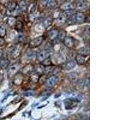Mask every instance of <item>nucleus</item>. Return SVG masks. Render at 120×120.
<instances>
[{"mask_svg":"<svg viewBox=\"0 0 120 120\" xmlns=\"http://www.w3.org/2000/svg\"><path fill=\"white\" fill-rule=\"evenodd\" d=\"M20 68H21V66H20V64H19V63H16V64H13V65H11V66L8 68V77H10V78H12V77H13L18 72V71L19 70Z\"/></svg>","mask_w":120,"mask_h":120,"instance_id":"1","label":"nucleus"},{"mask_svg":"<svg viewBox=\"0 0 120 120\" xmlns=\"http://www.w3.org/2000/svg\"><path fill=\"white\" fill-rule=\"evenodd\" d=\"M44 40L43 36H40V37H37L34 39L31 40L29 43V46L31 48H35L38 47V46L42 43L43 41Z\"/></svg>","mask_w":120,"mask_h":120,"instance_id":"2","label":"nucleus"},{"mask_svg":"<svg viewBox=\"0 0 120 120\" xmlns=\"http://www.w3.org/2000/svg\"><path fill=\"white\" fill-rule=\"evenodd\" d=\"M50 55H51V52L49 51H48V50H43L37 54V59H38L39 61L42 62L44 60L49 58Z\"/></svg>","mask_w":120,"mask_h":120,"instance_id":"3","label":"nucleus"},{"mask_svg":"<svg viewBox=\"0 0 120 120\" xmlns=\"http://www.w3.org/2000/svg\"><path fill=\"white\" fill-rule=\"evenodd\" d=\"M58 82V78L56 76H52L47 80L46 83V87L48 89H51Z\"/></svg>","mask_w":120,"mask_h":120,"instance_id":"4","label":"nucleus"},{"mask_svg":"<svg viewBox=\"0 0 120 120\" xmlns=\"http://www.w3.org/2000/svg\"><path fill=\"white\" fill-rule=\"evenodd\" d=\"M78 101L75 100L71 99V98H67L64 100V104H65V108L66 109H71L75 108L77 105Z\"/></svg>","mask_w":120,"mask_h":120,"instance_id":"5","label":"nucleus"},{"mask_svg":"<svg viewBox=\"0 0 120 120\" xmlns=\"http://www.w3.org/2000/svg\"><path fill=\"white\" fill-rule=\"evenodd\" d=\"M21 46L19 45H16V46L14 47L11 50V56L13 58H16L21 53Z\"/></svg>","mask_w":120,"mask_h":120,"instance_id":"6","label":"nucleus"},{"mask_svg":"<svg viewBox=\"0 0 120 120\" xmlns=\"http://www.w3.org/2000/svg\"><path fill=\"white\" fill-rule=\"evenodd\" d=\"M64 43L68 48H72L75 46V40L71 37H66L64 39Z\"/></svg>","mask_w":120,"mask_h":120,"instance_id":"7","label":"nucleus"},{"mask_svg":"<svg viewBox=\"0 0 120 120\" xmlns=\"http://www.w3.org/2000/svg\"><path fill=\"white\" fill-rule=\"evenodd\" d=\"M76 8L79 11H85L87 8V4L83 1H79L76 4Z\"/></svg>","mask_w":120,"mask_h":120,"instance_id":"8","label":"nucleus"},{"mask_svg":"<svg viewBox=\"0 0 120 120\" xmlns=\"http://www.w3.org/2000/svg\"><path fill=\"white\" fill-rule=\"evenodd\" d=\"M74 8L73 4H71L70 3H66V4H63L62 5L61 7H60V8L63 10V11H68V10H73Z\"/></svg>","mask_w":120,"mask_h":120,"instance_id":"9","label":"nucleus"},{"mask_svg":"<svg viewBox=\"0 0 120 120\" xmlns=\"http://www.w3.org/2000/svg\"><path fill=\"white\" fill-rule=\"evenodd\" d=\"M78 53L79 55H81L83 56H86L90 55V50L86 48H81L79 49H78Z\"/></svg>","mask_w":120,"mask_h":120,"instance_id":"10","label":"nucleus"},{"mask_svg":"<svg viewBox=\"0 0 120 120\" xmlns=\"http://www.w3.org/2000/svg\"><path fill=\"white\" fill-rule=\"evenodd\" d=\"M75 60H76V63L80 64V65H83L85 63V56L81 55H77L76 56V58H75Z\"/></svg>","mask_w":120,"mask_h":120,"instance_id":"11","label":"nucleus"},{"mask_svg":"<svg viewBox=\"0 0 120 120\" xmlns=\"http://www.w3.org/2000/svg\"><path fill=\"white\" fill-rule=\"evenodd\" d=\"M69 80L71 82H76L78 81V75L76 72H71L68 75Z\"/></svg>","mask_w":120,"mask_h":120,"instance_id":"12","label":"nucleus"},{"mask_svg":"<svg viewBox=\"0 0 120 120\" xmlns=\"http://www.w3.org/2000/svg\"><path fill=\"white\" fill-rule=\"evenodd\" d=\"M76 63L74 60H70V61H69L66 64V70H70L73 69L76 66Z\"/></svg>","mask_w":120,"mask_h":120,"instance_id":"13","label":"nucleus"},{"mask_svg":"<svg viewBox=\"0 0 120 120\" xmlns=\"http://www.w3.org/2000/svg\"><path fill=\"white\" fill-rule=\"evenodd\" d=\"M58 33L59 32L57 30H55V29H54V30H51V31L49 32V34H48V36H49V38H51V39H52V40H53L58 37Z\"/></svg>","mask_w":120,"mask_h":120,"instance_id":"14","label":"nucleus"},{"mask_svg":"<svg viewBox=\"0 0 120 120\" xmlns=\"http://www.w3.org/2000/svg\"><path fill=\"white\" fill-rule=\"evenodd\" d=\"M42 3H45V5H46L49 8H53V7H56V5H57V3L55 1H53V0L42 1Z\"/></svg>","mask_w":120,"mask_h":120,"instance_id":"15","label":"nucleus"},{"mask_svg":"<svg viewBox=\"0 0 120 120\" xmlns=\"http://www.w3.org/2000/svg\"><path fill=\"white\" fill-rule=\"evenodd\" d=\"M76 21L78 23H82L85 21V16L82 13H78L76 15Z\"/></svg>","mask_w":120,"mask_h":120,"instance_id":"16","label":"nucleus"},{"mask_svg":"<svg viewBox=\"0 0 120 120\" xmlns=\"http://www.w3.org/2000/svg\"><path fill=\"white\" fill-rule=\"evenodd\" d=\"M10 61L7 59H3L0 61V66L3 69H6L8 67Z\"/></svg>","mask_w":120,"mask_h":120,"instance_id":"17","label":"nucleus"},{"mask_svg":"<svg viewBox=\"0 0 120 120\" xmlns=\"http://www.w3.org/2000/svg\"><path fill=\"white\" fill-rule=\"evenodd\" d=\"M39 75L36 72L32 73L31 75V76H30V80L33 82H34V83H36V82H38L39 81Z\"/></svg>","mask_w":120,"mask_h":120,"instance_id":"18","label":"nucleus"},{"mask_svg":"<svg viewBox=\"0 0 120 120\" xmlns=\"http://www.w3.org/2000/svg\"><path fill=\"white\" fill-rule=\"evenodd\" d=\"M52 23V19L50 18H48L46 19H45V21L43 22V25L45 26V28H48L49 26H51V24Z\"/></svg>","mask_w":120,"mask_h":120,"instance_id":"19","label":"nucleus"},{"mask_svg":"<svg viewBox=\"0 0 120 120\" xmlns=\"http://www.w3.org/2000/svg\"><path fill=\"white\" fill-rule=\"evenodd\" d=\"M16 19L13 17H9L8 18V20H7V23H8V25L10 26H13L16 23Z\"/></svg>","mask_w":120,"mask_h":120,"instance_id":"20","label":"nucleus"},{"mask_svg":"<svg viewBox=\"0 0 120 120\" xmlns=\"http://www.w3.org/2000/svg\"><path fill=\"white\" fill-rule=\"evenodd\" d=\"M16 4L15 3L14 1H10L8 3V5H7V7L9 9V10L10 11H12L16 8Z\"/></svg>","mask_w":120,"mask_h":120,"instance_id":"21","label":"nucleus"},{"mask_svg":"<svg viewBox=\"0 0 120 120\" xmlns=\"http://www.w3.org/2000/svg\"><path fill=\"white\" fill-rule=\"evenodd\" d=\"M44 69H45V66H43L42 64H39V65H37V67H36V72L37 74H38L39 73H42L43 72Z\"/></svg>","mask_w":120,"mask_h":120,"instance_id":"22","label":"nucleus"},{"mask_svg":"<svg viewBox=\"0 0 120 120\" xmlns=\"http://www.w3.org/2000/svg\"><path fill=\"white\" fill-rule=\"evenodd\" d=\"M66 17L64 16V15H61L58 17V18L57 19V22L59 23V24H63L64 22H66Z\"/></svg>","mask_w":120,"mask_h":120,"instance_id":"23","label":"nucleus"},{"mask_svg":"<svg viewBox=\"0 0 120 120\" xmlns=\"http://www.w3.org/2000/svg\"><path fill=\"white\" fill-rule=\"evenodd\" d=\"M33 68V66L31 65V64H29V65H28V66H26V67H25L24 68H23L22 71H23V72L25 73H28L30 72Z\"/></svg>","mask_w":120,"mask_h":120,"instance_id":"24","label":"nucleus"},{"mask_svg":"<svg viewBox=\"0 0 120 120\" xmlns=\"http://www.w3.org/2000/svg\"><path fill=\"white\" fill-rule=\"evenodd\" d=\"M42 65L44 66H46V67H48V66H50L51 65V61L50 58H48L47 59H46L45 60H44L43 61H42Z\"/></svg>","mask_w":120,"mask_h":120,"instance_id":"25","label":"nucleus"},{"mask_svg":"<svg viewBox=\"0 0 120 120\" xmlns=\"http://www.w3.org/2000/svg\"><path fill=\"white\" fill-rule=\"evenodd\" d=\"M6 30L4 25H1L0 26V36L3 37L6 35Z\"/></svg>","mask_w":120,"mask_h":120,"instance_id":"26","label":"nucleus"},{"mask_svg":"<svg viewBox=\"0 0 120 120\" xmlns=\"http://www.w3.org/2000/svg\"><path fill=\"white\" fill-rule=\"evenodd\" d=\"M78 88L80 89L83 88H84V86H85L84 79H81V80H80V81L78 82Z\"/></svg>","mask_w":120,"mask_h":120,"instance_id":"27","label":"nucleus"},{"mask_svg":"<svg viewBox=\"0 0 120 120\" xmlns=\"http://www.w3.org/2000/svg\"><path fill=\"white\" fill-rule=\"evenodd\" d=\"M66 33L65 31H60V33H58V37L60 38V40H64L66 37Z\"/></svg>","mask_w":120,"mask_h":120,"instance_id":"28","label":"nucleus"},{"mask_svg":"<svg viewBox=\"0 0 120 120\" xmlns=\"http://www.w3.org/2000/svg\"><path fill=\"white\" fill-rule=\"evenodd\" d=\"M16 28L18 30H22V28H23V23H22V22H21V21H17L16 22Z\"/></svg>","mask_w":120,"mask_h":120,"instance_id":"29","label":"nucleus"},{"mask_svg":"<svg viewBox=\"0 0 120 120\" xmlns=\"http://www.w3.org/2000/svg\"><path fill=\"white\" fill-rule=\"evenodd\" d=\"M19 7L22 10H24L26 8V4L24 1H21L20 4H19Z\"/></svg>","mask_w":120,"mask_h":120,"instance_id":"30","label":"nucleus"},{"mask_svg":"<svg viewBox=\"0 0 120 120\" xmlns=\"http://www.w3.org/2000/svg\"><path fill=\"white\" fill-rule=\"evenodd\" d=\"M28 58L30 59L33 58V57L35 56V52H33V51H31V52H28L27 53Z\"/></svg>","mask_w":120,"mask_h":120,"instance_id":"31","label":"nucleus"},{"mask_svg":"<svg viewBox=\"0 0 120 120\" xmlns=\"http://www.w3.org/2000/svg\"><path fill=\"white\" fill-rule=\"evenodd\" d=\"M73 13V10H68V11H66L64 12V16H71V15Z\"/></svg>","mask_w":120,"mask_h":120,"instance_id":"32","label":"nucleus"},{"mask_svg":"<svg viewBox=\"0 0 120 120\" xmlns=\"http://www.w3.org/2000/svg\"><path fill=\"white\" fill-rule=\"evenodd\" d=\"M24 95L25 96H27V97H29V96H32L34 95V93L33 91H27L25 93H24Z\"/></svg>","mask_w":120,"mask_h":120,"instance_id":"33","label":"nucleus"},{"mask_svg":"<svg viewBox=\"0 0 120 120\" xmlns=\"http://www.w3.org/2000/svg\"><path fill=\"white\" fill-rule=\"evenodd\" d=\"M27 103H28L27 101H24V102H23V103L21 105V106H20V108H19V111H20L21 109H23V108L25 106H24V105H26V104H27Z\"/></svg>","mask_w":120,"mask_h":120,"instance_id":"34","label":"nucleus"},{"mask_svg":"<svg viewBox=\"0 0 120 120\" xmlns=\"http://www.w3.org/2000/svg\"><path fill=\"white\" fill-rule=\"evenodd\" d=\"M4 43V40L3 38H0V45H2Z\"/></svg>","mask_w":120,"mask_h":120,"instance_id":"35","label":"nucleus"},{"mask_svg":"<svg viewBox=\"0 0 120 120\" xmlns=\"http://www.w3.org/2000/svg\"><path fill=\"white\" fill-rule=\"evenodd\" d=\"M61 96V94H60V93H58V94H55V98H58L59 97H60V96Z\"/></svg>","mask_w":120,"mask_h":120,"instance_id":"36","label":"nucleus"}]
</instances>
